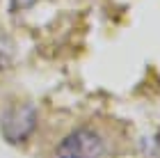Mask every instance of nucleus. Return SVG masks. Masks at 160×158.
Segmentation results:
<instances>
[{"mask_svg": "<svg viewBox=\"0 0 160 158\" xmlns=\"http://www.w3.org/2000/svg\"><path fill=\"white\" fill-rule=\"evenodd\" d=\"M103 151V140L89 128H78L55 149V158H96Z\"/></svg>", "mask_w": 160, "mask_h": 158, "instance_id": "obj_1", "label": "nucleus"}, {"mask_svg": "<svg viewBox=\"0 0 160 158\" xmlns=\"http://www.w3.org/2000/svg\"><path fill=\"white\" fill-rule=\"evenodd\" d=\"M34 124H37L34 108L28 103H21V105H14L12 112H7L2 117V133L9 142H23L32 135Z\"/></svg>", "mask_w": 160, "mask_h": 158, "instance_id": "obj_2", "label": "nucleus"}]
</instances>
